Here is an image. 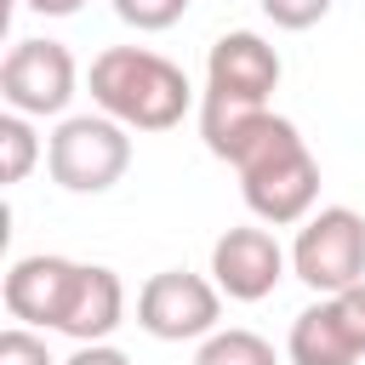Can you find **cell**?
<instances>
[{
	"label": "cell",
	"mask_w": 365,
	"mask_h": 365,
	"mask_svg": "<svg viewBox=\"0 0 365 365\" xmlns=\"http://www.w3.org/2000/svg\"><path fill=\"white\" fill-rule=\"evenodd\" d=\"M228 165L240 171V194H245L251 217L268 228L302 222L319 200V160L302 143V131L274 108H262V120L245 131V143L234 148Z\"/></svg>",
	"instance_id": "obj_1"
},
{
	"label": "cell",
	"mask_w": 365,
	"mask_h": 365,
	"mask_svg": "<svg viewBox=\"0 0 365 365\" xmlns=\"http://www.w3.org/2000/svg\"><path fill=\"white\" fill-rule=\"evenodd\" d=\"M86 86H91V103L103 114H114L120 125H131V131H171L194 108L188 74L171 57L148 51V46H108V51H97Z\"/></svg>",
	"instance_id": "obj_2"
},
{
	"label": "cell",
	"mask_w": 365,
	"mask_h": 365,
	"mask_svg": "<svg viewBox=\"0 0 365 365\" xmlns=\"http://www.w3.org/2000/svg\"><path fill=\"white\" fill-rule=\"evenodd\" d=\"M46 171L68 194H108L131 171V125L114 114H63L46 137Z\"/></svg>",
	"instance_id": "obj_3"
},
{
	"label": "cell",
	"mask_w": 365,
	"mask_h": 365,
	"mask_svg": "<svg viewBox=\"0 0 365 365\" xmlns=\"http://www.w3.org/2000/svg\"><path fill=\"white\" fill-rule=\"evenodd\" d=\"M291 274L319 297L359 285L365 279V217L348 205L308 211L297 228V245H291Z\"/></svg>",
	"instance_id": "obj_4"
},
{
	"label": "cell",
	"mask_w": 365,
	"mask_h": 365,
	"mask_svg": "<svg viewBox=\"0 0 365 365\" xmlns=\"http://www.w3.org/2000/svg\"><path fill=\"white\" fill-rule=\"evenodd\" d=\"M222 319V291L205 274L188 268H160L137 291V325L154 342H205Z\"/></svg>",
	"instance_id": "obj_5"
},
{
	"label": "cell",
	"mask_w": 365,
	"mask_h": 365,
	"mask_svg": "<svg viewBox=\"0 0 365 365\" xmlns=\"http://www.w3.org/2000/svg\"><path fill=\"white\" fill-rule=\"evenodd\" d=\"M80 91V68H74V51L63 40H17L0 63V97L6 108L29 114V120H57L68 114Z\"/></svg>",
	"instance_id": "obj_6"
},
{
	"label": "cell",
	"mask_w": 365,
	"mask_h": 365,
	"mask_svg": "<svg viewBox=\"0 0 365 365\" xmlns=\"http://www.w3.org/2000/svg\"><path fill=\"white\" fill-rule=\"evenodd\" d=\"M285 245L262 228V222H240V228H222L217 245H211V279L228 302H262L274 297V285L285 279Z\"/></svg>",
	"instance_id": "obj_7"
},
{
	"label": "cell",
	"mask_w": 365,
	"mask_h": 365,
	"mask_svg": "<svg viewBox=\"0 0 365 365\" xmlns=\"http://www.w3.org/2000/svg\"><path fill=\"white\" fill-rule=\"evenodd\" d=\"M74 285H80V262H68V257H57V251H34V257H17V262L6 268L0 297H6V314H11L17 325H46V331H57L63 314H68Z\"/></svg>",
	"instance_id": "obj_8"
},
{
	"label": "cell",
	"mask_w": 365,
	"mask_h": 365,
	"mask_svg": "<svg viewBox=\"0 0 365 365\" xmlns=\"http://www.w3.org/2000/svg\"><path fill=\"white\" fill-rule=\"evenodd\" d=\"M279 74H285L279 51H274L262 34H251V29H228V34H217L211 51H205V91H228V97L268 103L274 86H279Z\"/></svg>",
	"instance_id": "obj_9"
},
{
	"label": "cell",
	"mask_w": 365,
	"mask_h": 365,
	"mask_svg": "<svg viewBox=\"0 0 365 365\" xmlns=\"http://www.w3.org/2000/svg\"><path fill=\"white\" fill-rule=\"evenodd\" d=\"M120 319H125V285H120V274L103 268V262H80V285H74L68 314H63L57 331L74 336V342H108L120 331Z\"/></svg>",
	"instance_id": "obj_10"
},
{
	"label": "cell",
	"mask_w": 365,
	"mask_h": 365,
	"mask_svg": "<svg viewBox=\"0 0 365 365\" xmlns=\"http://www.w3.org/2000/svg\"><path fill=\"white\" fill-rule=\"evenodd\" d=\"M285 359H291V365H365L348 319L336 314V297H319L314 308H302V314L291 319Z\"/></svg>",
	"instance_id": "obj_11"
},
{
	"label": "cell",
	"mask_w": 365,
	"mask_h": 365,
	"mask_svg": "<svg viewBox=\"0 0 365 365\" xmlns=\"http://www.w3.org/2000/svg\"><path fill=\"white\" fill-rule=\"evenodd\" d=\"M40 154H46V143L34 137V120L17 114V108H6L0 114V177H6V188H17L40 165Z\"/></svg>",
	"instance_id": "obj_12"
},
{
	"label": "cell",
	"mask_w": 365,
	"mask_h": 365,
	"mask_svg": "<svg viewBox=\"0 0 365 365\" xmlns=\"http://www.w3.org/2000/svg\"><path fill=\"white\" fill-rule=\"evenodd\" d=\"M194 365H279L274 359V342L268 336H257V331H245V325H217L205 342H200V354H194Z\"/></svg>",
	"instance_id": "obj_13"
},
{
	"label": "cell",
	"mask_w": 365,
	"mask_h": 365,
	"mask_svg": "<svg viewBox=\"0 0 365 365\" xmlns=\"http://www.w3.org/2000/svg\"><path fill=\"white\" fill-rule=\"evenodd\" d=\"M182 11H188V0H114V17L131 23L137 34L171 29V23H182Z\"/></svg>",
	"instance_id": "obj_14"
},
{
	"label": "cell",
	"mask_w": 365,
	"mask_h": 365,
	"mask_svg": "<svg viewBox=\"0 0 365 365\" xmlns=\"http://www.w3.org/2000/svg\"><path fill=\"white\" fill-rule=\"evenodd\" d=\"M0 365H57L46 336H34V325H6L0 331Z\"/></svg>",
	"instance_id": "obj_15"
},
{
	"label": "cell",
	"mask_w": 365,
	"mask_h": 365,
	"mask_svg": "<svg viewBox=\"0 0 365 365\" xmlns=\"http://www.w3.org/2000/svg\"><path fill=\"white\" fill-rule=\"evenodd\" d=\"M331 6H336V0H262V17H268L274 29L302 34V29H314V23H319Z\"/></svg>",
	"instance_id": "obj_16"
},
{
	"label": "cell",
	"mask_w": 365,
	"mask_h": 365,
	"mask_svg": "<svg viewBox=\"0 0 365 365\" xmlns=\"http://www.w3.org/2000/svg\"><path fill=\"white\" fill-rule=\"evenodd\" d=\"M331 297H336V314L348 319V331H354V342H359V354H365V279L348 285V291H331Z\"/></svg>",
	"instance_id": "obj_17"
},
{
	"label": "cell",
	"mask_w": 365,
	"mask_h": 365,
	"mask_svg": "<svg viewBox=\"0 0 365 365\" xmlns=\"http://www.w3.org/2000/svg\"><path fill=\"white\" fill-rule=\"evenodd\" d=\"M63 365H131V354H120L114 342H80Z\"/></svg>",
	"instance_id": "obj_18"
},
{
	"label": "cell",
	"mask_w": 365,
	"mask_h": 365,
	"mask_svg": "<svg viewBox=\"0 0 365 365\" xmlns=\"http://www.w3.org/2000/svg\"><path fill=\"white\" fill-rule=\"evenodd\" d=\"M29 11H40V17H74L86 0H23Z\"/></svg>",
	"instance_id": "obj_19"
}]
</instances>
